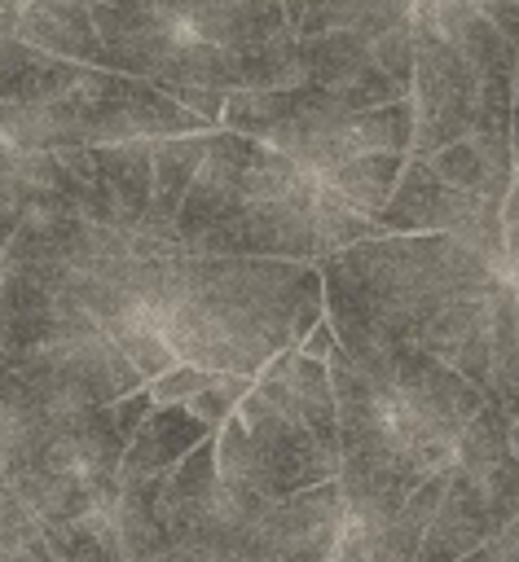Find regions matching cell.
Returning <instances> with one entry per match:
<instances>
[{"mask_svg": "<svg viewBox=\"0 0 519 562\" xmlns=\"http://www.w3.org/2000/svg\"><path fill=\"white\" fill-rule=\"evenodd\" d=\"M339 404V514L391 527L409 492L457 461L484 391L413 342L325 356Z\"/></svg>", "mask_w": 519, "mask_h": 562, "instance_id": "6da1fadb", "label": "cell"}, {"mask_svg": "<svg viewBox=\"0 0 519 562\" xmlns=\"http://www.w3.org/2000/svg\"><path fill=\"white\" fill-rule=\"evenodd\" d=\"M114 518L128 562H330L339 483L260 496L220 479L207 435L176 465L128 474Z\"/></svg>", "mask_w": 519, "mask_h": 562, "instance_id": "7a4b0ae2", "label": "cell"}, {"mask_svg": "<svg viewBox=\"0 0 519 562\" xmlns=\"http://www.w3.org/2000/svg\"><path fill=\"white\" fill-rule=\"evenodd\" d=\"M374 233L378 224L352 211L321 171L233 127H211L176 211V246L194 255L317 263Z\"/></svg>", "mask_w": 519, "mask_h": 562, "instance_id": "3957f363", "label": "cell"}, {"mask_svg": "<svg viewBox=\"0 0 519 562\" xmlns=\"http://www.w3.org/2000/svg\"><path fill=\"white\" fill-rule=\"evenodd\" d=\"M145 303L176 364L251 378L325 316L317 263L194 250L150 255Z\"/></svg>", "mask_w": 519, "mask_h": 562, "instance_id": "277c9868", "label": "cell"}, {"mask_svg": "<svg viewBox=\"0 0 519 562\" xmlns=\"http://www.w3.org/2000/svg\"><path fill=\"white\" fill-rule=\"evenodd\" d=\"M106 70L167 88L299 83L295 31L281 0H92Z\"/></svg>", "mask_w": 519, "mask_h": 562, "instance_id": "5b68a950", "label": "cell"}, {"mask_svg": "<svg viewBox=\"0 0 519 562\" xmlns=\"http://www.w3.org/2000/svg\"><path fill=\"white\" fill-rule=\"evenodd\" d=\"M123 448L110 404L26 382L0 364V479L40 522L114 514Z\"/></svg>", "mask_w": 519, "mask_h": 562, "instance_id": "8992f818", "label": "cell"}, {"mask_svg": "<svg viewBox=\"0 0 519 562\" xmlns=\"http://www.w3.org/2000/svg\"><path fill=\"white\" fill-rule=\"evenodd\" d=\"M216 470L260 496H295L339 479V404L325 360L277 351L216 430Z\"/></svg>", "mask_w": 519, "mask_h": 562, "instance_id": "52a82bcc", "label": "cell"}, {"mask_svg": "<svg viewBox=\"0 0 519 562\" xmlns=\"http://www.w3.org/2000/svg\"><path fill=\"white\" fill-rule=\"evenodd\" d=\"M413 140L409 154L462 136H510V40L462 0H413Z\"/></svg>", "mask_w": 519, "mask_h": 562, "instance_id": "ba28073f", "label": "cell"}, {"mask_svg": "<svg viewBox=\"0 0 519 562\" xmlns=\"http://www.w3.org/2000/svg\"><path fill=\"white\" fill-rule=\"evenodd\" d=\"M299 83L334 88L352 105H387L413 92V0H281Z\"/></svg>", "mask_w": 519, "mask_h": 562, "instance_id": "9c48e42d", "label": "cell"}, {"mask_svg": "<svg viewBox=\"0 0 519 562\" xmlns=\"http://www.w3.org/2000/svg\"><path fill=\"white\" fill-rule=\"evenodd\" d=\"M220 127H233L242 136H255L264 145H277L281 154L299 158L303 167L330 176L339 162L374 149L409 154L413 140V101H387V105H352L334 88L317 83H286V88H242L229 92Z\"/></svg>", "mask_w": 519, "mask_h": 562, "instance_id": "30bf717a", "label": "cell"}, {"mask_svg": "<svg viewBox=\"0 0 519 562\" xmlns=\"http://www.w3.org/2000/svg\"><path fill=\"white\" fill-rule=\"evenodd\" d=\"M519 518V430L515 417L484 400L457 439L444 496L418 544V562H457Z\"/></svg>", "mask_w": 519, "mask_h": 562, "instance_id": "8fae6325", "label": "cell"}, {"mask_svg": "<svg viewBox=\"0 0 519 562\" xmlns=\"http://www.w3.org/2000/svg\"><path fill=\"white\" fill-rule=\"evenodd\" d=\"M48 123L57 149L66 145H119V140H154L180 132H207L202 114L167 97L158 83L106 66H79L75 79L35 105Z\"/></svg>", "mask_w": 519, "mask_h": 562, "instance_id": "7c38bea8", "label": "cell"}, {"mask_svg": "<svg viewBox=\"0 0 519 562\" xmlns=\"http://www.w3.org/2000/svg\"><path fill=\"white\" fill-rule=\"evenodd\" d=\"M18 40L66 61H106V44L92 22V0H22Z\"/></svg>", "mask_w": 519, "mask_h": 562, "instance_id": "4fadbf2b", "label": "cell"}, {"mask_svg": "<svg viewBox=\"0 0 519 562\" xmlns=\"http://www.w3.org/2000/svg\"><path fill=\"white\" fill-rule=\"evenodd\" d=\"M207 435H216V430L189 404H154L141 417V426L132 430L128 448H123V479L128 474H154V470L176 465Z\"/></svg>", "mask_w": 519, "mask_h": 562, "instance_id": "5bb4252c", "label": "cell"}, {"mask_svg": "<svg viewBox=\"0 0 519 562\" xmlns=\"http://www.w3.org/2000/svg\"><path fill=\"white\" fill-rule=\"evenodd\" d=\"M158 140V136H154ZM154 140H119V145H88L92 167L119 202L123 224L136 233L154 206Z\"/></svg>", "mask_w": 519, "mask_h": 562, "instance_id": "9a60e30c", "label": "cell"}, {"mask_svg": "<svg viewBox=\"0 0 519 562\" xmlns=\"http://www.w3.org/2000/svg\"><path fill=\"white\" fill-rule=\"evenodd\" d=\"M405 158H409V154H396V149L356 154V158L339 162L325 180H330V189H334L352 211H361V215L374 220V215L387 206V198H391V189H396V180H400V171H405Z\"/></svg>", "mask_w": 519, "mask_h": 562, "instance_id": "2e32d148", "label": "cell"}, {"mask_svg": "<svg viewBox=\"0 0 519 562\" xmlns=\"http://www.w3.org/2000/svg\"><path fill=\"white\" fill-rule=\"evenodd\" d=\"M251 391V373H211V382L189 400V408L211 426L220 430V422L238 408V400Z\"/></svg>", "mask_w": 519, "mask_h": 562, "instance_id": "e0dca14e", "label": "cell"}, {"mask_svg": "<svg viewBox=\"0 0 519 562\" xmlns=\"http://www.w3.org/2000/svg\"><path fill=\"white\" fill-rule=\"evenodd\" d=\"M216 369H198V364H172L163 369L158 378H150V395L154 404H189L207 382H211Z\"/></svg>", "mask_w": 519, "mask_h": 562, "instance_id": "ac0fdd59", "label": "cell"}, {"mask_svg": "<svg viewBox=\"0 0 519 562\" xmlns=\"http://www.w3.org/2000/svg\"><path fill=\"white\" fill-rule=\"evenodd\" d=\"M501 228H506V246H501V272L519 285V180L510 184L506 193V206H501Z\"/></svg>", "mask_w": 519, "mask_h": 562, "instance_id": "d6986e66", "label": "cell"}, {"mask_svg": "<svg viewBox=\"0 0 519 562\" xmlns=\"http://www.w3.org/2000/svg\"><path fill=\"white\" fill-rule=\"evenodd\" d=\"M154 408V395H150V382L145 386H136V391H128V395H119L114 404H110V413H114V426H119V435L123 439H132V430L141 426V417Z\"/></svg>", "mask_w": 519, "mask_h": 562, "instance_id": "ffe728a7", "label": "cell"}, {"mask_svg": "<svg viewBox=\"0 0 519 562\" xmlns=\"http://www.w3.org/2000/svg\"><path fill=\"white\" fill-rule=\"evenodd\" d=\"M497 26L510 40V145L519 158V18H501Z\"/></svg>", "mask_w": 519, "mask_h": 562, "instance_id": "44dd1931", "label": "cell"}, {"mask_svg": "<svg viewBox=\"0 0 519 562\" xmlns=\"http://www.w3.org/2000/svg\"><path fill=\"white\" fill-rule=\"evenodd\" d=\"M457 562H519V518L506 531H497L488 544H479L475 553H466Z\"/></svg>", "mask_w": 519, "mask_h": 562, "instance_id": "7402d4cb", "label": "cell"}, {"mask_svg": "<svg viewBox=\"0 0 519 562\" xmlns=\"http://www.w3.org/2000/svg\"><path fill=\"white\" fill-rule=\"evenodd\" d=\"M334 347H339V334H334V325H330L325 316H321V321L303 334V342H299V351H303V356H317V360H325Z\"/></svg>", "mask_w": 519, "mask_h": 562, "instance_id": "603a6c76", "label": "cell"}, {"mask_svg": "<svg viewBox=\"0 0 519 562\" xmlns=\"http://www.w3.org/2000/svg\"><path fill=\"white\" fill-rule=\"evenodd\" d=\"M18 13H22V0H0V40L18 35Z\"/></svg>", "mask_w": 519, "mask_h": 562, "instance_id": "cb8c5ba5", "label": "cell"}, {"mask_svg": "<svg viewBox=\"0 0 519 562\" xmlns=\"http://www.w3.org/2000/svg\"><path fill=\"white\" fill-rule=\"evenodd\" d=\"M484 13H488L493 22H501V18H519V0H493Z\"/></svg>", "mask_w": 519, "mask_h": 562, "instance_id": "d4e9b609", "label": "cell"}, {"mask_svg": "<svg viewBox=\"0 0 519 562\" xmlns=\"http://www.w3.org/2000/svg\"><path fill=\"white\" fill-rule=\"evenodd\" d=\"M462 4H475V9H479V13H484V9H488V4H493V0H462Z\"/></svg>", "mask_w": 519, "mask_h": 562, "instance_id": "484cf974", "label": "cell"}, {"mask_svg": "<svg viewBox=\"0 0 519 562\" xmlns=\"http://www.w3.org/2000/svg\"><path fill=\"white\" fill-rule=\"evenodd\" d=\"M515 180H519V171H515Z\"/></svg>", "mask_w": 519, "mask_h": 562, "instance_id": "4316f807", "label": "cell"}]
</instances>
